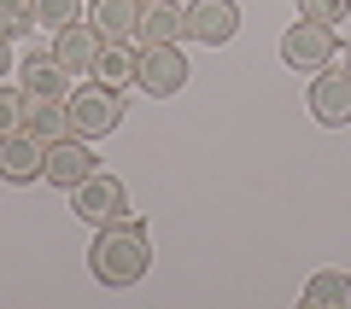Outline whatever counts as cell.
I'll return each mask as SVG.
<instances>
[{"label":"cell","mask_w":351,"mask_h":309,"mask_svg":"<svg viewBox=\"0 0 351 309\" xmlns=\"http://www.w3.org/2000/svg\"><path fill=\"white\" fill-rule=\"evenodd\" d=\"M88 269H94V280H100V286H112V292L135 286L141 274L152 269L147 222H141V216H117V222L94 228V245H88Z\"/></svg>","instance_id":"1"},{"label":"cell","mask_w":351,"mask_h":309,"mask_svg":"<svg viewBox=\"0 0 351 309\" xmlns=\"http://www.w3.org/2000/svg\"><path fill=\"white\" fill-rule=\"evenodd\" d=\"M64 111H71V135H82V140H106V135H117V123H123V88L82 82V88H71Z\"/></svg>","instance_id":"2"},{"label":"cell","mask_w":351,"mask_h":309,"mask_svg":"<svg viewBox=\"0 0 351 309\" xmlns=\"http://www.w3.org/2000/svg\"><path fill=\"white\" fill-rule=\"evenodd\" d=\"M334 59H339V36L328 24H316V18H299V24L281 36V64H287V70L316 76V70H328Z\"/></svg>","instance_id":"3"},{"label":"cell","mask_w":351,"mask_h":309,"mask_svg":"<svg viewBox=\"0 0 351 309\" xmlns=\"http://www.w3.org/2000/svg\"><path fill=\"white\" fill-rule=\"evenodd\" d=\"M71 211L82 216L88 228H106V222H117V216H129V187L117 181V175H88L82 187L71 193Z\"/></svg>","instance_id":"4"},{"label":"cell","mask_w":351,"mask_h":309,"mask_svg":"<svg viewBox=\"0 0 351 309\" xmlns=\"http://www.w3.org/2000/svg\"><path fill=\"white\" fill-rule=\"evenodd\" d=\"M94 170H100V158H94V140L64 135V140H53V146H47V170H41V181L59 187V193H76V187H82Z\"/></svg>","instance_id":"5"},{"label":"cell","mask_w":351,"mask_h":309,"mask_svg":"<svg viewBox=\"0 0 351 309\" xmlns=\"http://www.w3.org/2000/svg\"><path fill=\"white\" fill-rule=\"evenodd\" d=\"M182 29H188V41H199V47H228L240 29V6L234 0H188L182 6Z\"/></svg>","instance_id":"6"},{"label":"cell","mask_w":351,"mask_h":309,"mask_svg":"<svg viewBox=\"0 0 351 309\" xmlns=\"http://www.w3.org/2000/svg\"><path fill=\"white\" fill-rule=\"evenodd\" d=\"M135 88H147L152 99H170L188 88V59H182V47L176 41H164V47H141V76Z\"/></svg>","instance_id":"7"},{"label":"cell","mask_w":351,"mask_h":309,"mask_svg":"<svg viewBox=\"0 0 351 309\" xmlns=\"http://www.w3.org/2000/svg\"><path fill=\"white\" fill-rule=\"evenodd\" d=\"M41 170H47V140H36L29 129L0 135V181L29 187V181H41Z\"/></svg>","instance_id":"8"},{"label":"cell","mask_w":351,"mask_h":309,"mask_svg":"<svg viewBox=\"0 0 351 309\" xmlns=\"http://www.w3.org/2000/svg\"><path fill=\"white\" fill-rule=\"evenodd\" d=\"M304 99H311V117L322 129H346L351 123V76L346 70H316L311 88H304Z\"/></svg>","instance_id":"9"},{"label":"cell","mask_w":351,"mask_h":309,"mask_svg":"<svg viewBox=\"0 0 351 309\" xmlns=\"http://www.w3.org/2000/svg\"><path fill=\"white\" fill-rule=\"evenodd\" d=\"M100 47H106V36H100L94 24H71V29H59V36H53V59H59L71 76H94Z\"/></svg>","instance_id":"10"},{"label":"cell","mask_w":351,"mask_h":309,"mask_svg":"<svg viewBox=\"0 0 351 309\" xmlns=\"http://www.w3.org/2000/svg\"><path fill=\"white\" fill-rule=\"evenodd\" d=\"M88 24L106 41H135L141 29V0H88Z\"/></svg>","instance_id":"11"},{"label":"cell","mask_w":351,"mask_h":309,"mask_svg":"<svg viewBox=\"0 0 351 309\" xmlns=\"http://www.w3.org/2000/svg\"><path fill=\"white\" fill-rule=\"evenodd\" d=\"M24 94L29 99H71V70L53 53H36V59H24Z\"/></svg>","instance_id":"12"},{"label":"cell","mask_w":351,"mask_h":309,"mask_svg":"<svg viewBox=\"0 0 351 309\" xmlns=\"http://www.w3.org/2000/svg\"><path fill=\"white\" fill-rule=\"evenodd\" d=\"M141 76V47H129V41H106L100 59H94V82L106 88H135Z\"/></svg>","instance_id":"13"},{"label":"cell","mask_w":351,"mask_h":309,"mask_svg":"<svg viewBox=\"0 0 351 309\" xmlns=\"http://www.w3.org/2000/svg\"><path fill=\"white\" fill-rule=\"evenodd\" d=\"M182 6L176 0H158V6H141V29H135V47H164V41H182Z\"/></svg>","instance_id":"14"},{"label":"cell","mask_w":351,"mask_h":309,"mask_svg":"<svg viewBox=\"0 0 351 309\" xmlns=\"http://www.w3.org/2000/svg\"><path fill=\"white\" fill-rule=\"evenodd\" d=\"M304 309H351V274L316 269L311 280H304Z\"/></svg>","instance_id":"15"},{"label":"cell","mask_w":351,"mask_h":309,"mask_svg":"<svg viewBox=\"0 0 351 309\" xmlns=\"http://www.w3.org/2000/svg\"><path fill=\"white\" fill-rule=\"evenodd\" d=\"M24 129L36 140H64L71 135V111H64V99H29V111H24Z\"/></svg>","instance_id":"16"},{"label":"cell","mask_w":351,"mask_h":309,"mask_svg":"<svg viewBox=\"0 0 351 309\" xmlns=\"http://www.w3.org/2000/svg\"><path fill=\"white\" fill-rule=\"evenodd\" d=\"M29 12H36V29L59 36V29L82 24V0H29Z\"/></svg>","instance_id":"17"},{"label":"cell","mask_w":351,"mask_h":309,"mask_svg":"<svg viewBox=\"0 0 351 309\" xmlns=\"http://www.w3.org/2000/svg\"><path fill=\"white\" fill-rule=\"evenodd\" d=\"M299 18H316V24L339 29L351 18V0H299Z\"/></svg>","instance_id":"18"},{"label":"cell","mask_w":351,"mask_h":309,"mask_svg":"<svg viewBox=\"0 0 351 309\" xmlns=\"http://www.w3.org/2000/svg\"><path fill=\"white\" fill-rule=\"evenodd\" d=\"M24 111H29V94H18V88H6V82H0V135L24 129Z\"/></svg>","instance_id":"19"},{"label":"cell","mask_w":351,"mask_h":309,"mask_svg":"<svg viewBox=\"0 0 351 309\" xmlns=\"http://www.w3.org/2000/svg\"><path fill=\"white\" fill-rule=\"evenodd\" d=\"M29 24H36L29 0H0V36H24Z\"/></svg>","instance_id":"20"},{"label":"cell","mask_w":351,"mask_h":309,"mask_svg":"<svg viewBox=\"0 0 351 309\" xmlns=\"http://www.w3.org/2000/svg\"><path fill=\"white\" fill-rule=\"evenodd\" d=\"M0 76H12V36H0Z\"/></svg>","instance_id":"21"},{"label":"cell","mask_w":351,"mask_h":309,"mask_svg":"<svg viewBox=\"0 0 351 309\" xmlns=\"http://www.w3.org/2000/svg\"><path fill=\"white\" fill-rule=\"evenodd\" d=\"M339 70H346V76H351V47H346V59H339Z\"/></svg>","instance_id":"22"},{"label":"cell","mask_w":351,"mask_h":309,"mask_svg":"<svg viewBox=\"0 0 351 309\" xmlns=\"http://www.w3.org/2000/svg\"><path fill=\"white\" fill-rule=\"evenodd\" d=\"M141 6H158V0H141Z\"/></svg>","instance_id":"23"}]
</instances>
